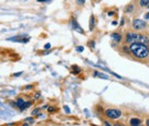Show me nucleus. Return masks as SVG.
<instances>
[{"label": "nucleus", "instance_id": "nucleus-1", "mask_svg": "<svg viewBox=\"0 0 149 126\" xmlns=\"http://www.w3.org/2000/svg\"><path fill=\"white\" fill-rule=\"evenodd\" d=\"M130 53L135 58L140 60H144L149 56V48L147 45H144L140 42H134L131 43L129 47Z\"/></svg>", "mask_w": 149, "mask_h": 126}, {"label": "nucleus", "instance_id": "nucleus-2", "mask_svg": "<svg viewBox=\"0 0 149 126\" xmlns=\"http://www.w3.org/2000/svg\"><path fill=\"white\" fill-rule=\"evenodd\" d=\"M105 115L107 116L110 119H116V118L120 117L121 111L118 109H115V108H109V109L105 110Z\"/></svg>", "mask_w": 149, "mask_h": 126}, {"label": "nucleus", "instance_id": "nucleus-3", "mask_svg": "<svg viewBox=\"0 0 149 126\" xmlns=\"http://www.w3.org/2000/svg\"><path fill=\"white\" fill-rule=\"evenodd\" d=\"M141 34H137L135 32H128L125 36V42L126 43H134V42H139Z\"/></svg>", "mask_w": 149, "mask_h": 126}, {"label": "nucleus", "instance_id": "nucleus-4", "mask_svg": "<svg viewBox=\"0 0 149 126\" xmlns=\"http://www.w3.org/2000/svg\"><path fill=\"white\" fill-rule=\"evenodd\" d=\"M31 104H32L31 101H27V102H26L23 98H17V100H16V106H17L20 110L27 109L29 106H31Z\"/></svg>", "mask_w": 149, "mask_h": 126}, {"label": "nucleus", "instance_id": "nucleus-5", "mask_svg": "<svg viewBox=\"0 0 149 126\" xmlns=\"http://www.w3.org/2000/svg\"><path fill=\"white\" fill-rule=\"evenodd\" d=\"M146 22L141 19H134L133 22H132V27L135 30H142L146 27Z\"/></svg>", "mask_w": 149, "mask_h": 126}, {"label": "nucleus", "instance_id": "nucleus-6", "mask_svg": "<svg viewBox=\"0 0 149 126\" xmlns=\"http://www.w3.org/2000/svg\"><path fill=\"white\" fill-rule=\"evenodd\" d=\"M71 24H72V27H73L74 30H77L79 33H81V34H84V30L80 27V25L78 24V22L76 21V19H72V21H71Z\"/></svg>", "mask_w": 149, "mask_h": 126}, {"label": "nucleus", "instance_id": "nucleus-7", "mask_svg": "<svg viewBox=\"0 0 149 126\" xmlns=\"http://www.w3.org/2000/svg\"><path fill=\"white\" fill-rule=\"evenodd\" d=\"M8 40H9V41H15V42L24 43V42H28V41H29V38L25 39L24 37H21V38H19V37H12V38H9Z\"/></svg>", "mask_w": 149, "mask_h": 126}, {"label": "nucleus", "instance_id": "nucleus-8", "mask_svg": "<svg viewBox=\"0 0 149 126\" xmlns=\"http://www.w3.org/2000/svg\"><path fill=\"white\" fill-rule=\"evenodd\" d=\"M111 39L113 41H115V42H120L121 41V39H122V37H121V35L120 34H118V33H113V34H111Z\"/></svg>", "mask_w": 149, "mask_h": 126}, {"label": "nucleus", "instance_id": "nucleus-9", "mask_svg": "<svg viewBox=\"0 0 149 126\" xmlns=\"http://www.w3.org/2000/svg\"><path fill=\"white\" fill-rule=\"evenodd\" d=\"M139 42L142 43L144 45H148L149 44V38L145 35H140V39H139Z\"/></svg>", "mask_w": 149, "mask_h": 126}, {"label": "nucleus", "instance_id": "nucleus-10", "mask_svg": "<svg viewBox=\"0 0 149 126\" xmlns=\"http://www.w3.org/2000/svg\"><path fill=\"white\" fill-rule=\"evenodd\" d=\"M95 16L92 15L90 18V30L93 31L95 29Z\"/></svg>", "mask_w": 149, "mask_h": 126}, {"label": "nucleus", "instance_id": "nucleus-11", "mask_svg": "<svg viewBox=\"0 0 149 126\" xmlns=\"http://www.w3.org/2000/svg\"><path fill=\"white\" fill-rule=\"evenodd\" d=\"M140 119H138V118H131L130 119V124L131 126H138L140 124Z\"/></svg>", "mask_w": 149, "mask_h": 126}, {"label": "nucleus", "instance_id": "nucleus-12", "mask_svg": "<svg viewBox=\"0 0 149 126\" xmlns=\"http://www.w3.org/2000/svg\"><path fill=\"white\" fill-rule=\"evenodd\" d=\"M93 77H100L102 79H109V77L104 74H102V72H93Z\"/></svg>", "mask_w": 149, "mask_h": 126}, {"label": "nucleus", "instance_id": "nucleus-13", "mask_svg": "<svg viewBox=\"0 0 149 126\" xmlns=\"http://www.w3.org/2000/svg\"><path fill=\"white\" fill-rule=\"evenodd\" d=\"M71 70H72V72H73V74H79V72H81V68L78 66H73L71 68Z\"/></svg>", "mask_w": 149, "mask_h": 126}, {"label": "nucleus", "instance_id": "nucleus-14", "mask_svg": "<svg viewBox=\"0 0 149 126\" xmlns=\"http://www.w3.org/2000/svg\"><path fill=\"white\" fill-rule=\"evenodd\" d=\"M148 3H149V0H139V5H140V7L147 6Z\"/></svg>", "mask_w": 149, "mask_h": 126}, {"label": "nucleus", "instance_id": "nucleus-15", "mask_svg": "<svg viewBox=\"0 0 149 126\" xmlns=\"http://www.w3.org/2000/svg\"><path fill=\"white\" fill-rule=\"evenodd\" d=\"M133 10H134V5H133V4H129V5L126 7L125 12H127V13H131Z\"/></svg>", "mask_w": 149, "mask_h": 126}, {"label": "nucleus", "instance_id": "nucleus-16", "mask_svg": "<svg viewBox=\"0 0 149 126\" xmlns=\"http://www.w3.org/2000/svg\"><path fill=\"white\" fill-rule=\"evenodd\" d=\"M86 3V0H77V4L80 6H83Z\"/></svg>", "mask_w": 149, "mask_h": 126}, {"label": "nucleus", "instance_id": "nucleus-17", "mask_svg": "<svg viewBox=\"0 0 149 126\" xmlns=\"http://www.w3.org/2000/svg\"><path fill=\"white\" fill-rule=\"evenodd\" d=\"M48 111H49V112H54V111H56V107H54V106H49V107H48Z\"/></svg>", "mask_w": 149, "mask_h": 126}, {"label": "nucleus", "instance_id": "nucleus-18", "mask_svg": "<svg viewBox=\"0 0 149 126\" xmlns=\"http://www.w3.org/2000/svg\"><path fill=\"white\" fill-rule=\"evenodd\" d=\"M39 111H40L39 108H36V109H34V110L32 111V115H37V114H39Z\"/></svg>", "mask_w": 149, "mask_h": 126}, {"label": "nucleus", "instance_id": "nucleus-19", "mask_svg": "<svg viewBox=\"0 0 149 126\" xmlns=\"http://www.w3.org/2000/svg\"><path fill=\"white\" fill-rule=\"evenodd\" d=\"M123 48V51L125 53H127V54H129L130 53V50H129V47H126V46H124V47H122Z\"/></svg>", "mask_w": 149, "mask_h": 126}, {"label": "nucleus", "instance_id": "nucleus-20", "mask_svg": "<svg viewBox=\"0 0 149 126\" xmlns=\"http://www.w3.org/2000/svg\"><path fill=\"white\" fill-rule=\"evenodd\" d=\"M88 45H90L91 46V48H92V49H93V48H95V42H93V41H92V42H90V43H88Z\"/></svg>", "mask_w": 149, "mask_h": 126}, {"label": "nucleus", "instance_id": "nucleus-21", "mask_svg": "<svg viewBox=\"0 0 149 126\" xmlns=\"http://www.w3.org/2000/svg\"><path fill=\"white\" fill-rule=\"evenodd\" d=\"M50 48H51V44H46L44 46V49H46V50H49Z\"/></svg>", "mask_w": 149, "mask_h": 126}, {"label": "nucleus", "instance_id": "nucleus-22", "mask_svg": "<svg viewBox=\"0 0 149 126\" xmlns=\"http://www.w3.org/2000/svg\"><path fill=\"white\" fill-rule=\"evenodd\" d=\"M77 51H78V52H83L84 48L81 47H81H77Z\"/></svg>", "mask_w": 149, "mask_h": 126}, {"label": "nucleus", "instance_id": "nucleus-23", "mask_svg": "<svg viewBox=\"0 0 149 126\" xmlns=\"http://www.w3.org/2000/svg\"><path fill=\"white\" fill-rule=\"evenodd\" d=\"M65 109H66V112L67 113H70V109H69L68 106H65Z\"/></svg>", "mask_w": 149, "mask_h": 126}, {"label": "nucleus", "instance_id": "nucleus-24", "mask_svg": "<svg viewBox=\"0 0 149 126\" xmlns=\"http://www.w3.org/2000/svg\"><path fill=\"white\" fill-rule=\"evenodd\" d=\"M144 18H145V19H149V13H146L145 16H144Z\"/></svg>", "mask_w": 149, "mask_h": 126}, {"label": "nucleus", "instance_id": "nucleus-25", "mask_svg": "<svg viewBox=\"0 0 149 126\" xmlns=\"http://www.w3.org/2000/svg\"><path fill=\"white\" fill-rule=\"evenodd\" d=\"M39 96H40V93H37L35 94V98H38Z\"/></svg>", "mask_w": 149, "mask_h": 126}, {"label": "nucleus", "instance_id": "nucleus-26", "mask_svg": "<svg viewBox=\"0 0 149 126\" xmlns=\"http://www.w3.org/2000/svg\"><path fill=\"white\" fill-rule=\"evenodd\" d=\"M26 121H32L33 122L34 120H33V118H26Z\"/></svg>", "mask_w": 149, "mask_h": 126}, {"label": "nucleus", "instance_id": "nucleus-27", "mask_svg": "<svg viewBox=\"0 0 149 126\" xmlns=\"http://www.w3.org/2000/svg\"><path fill=\"white\" fill-rule=\"evenodd\" d=\"M22 72H18V74H14V77H19Z\"/></svg>", "mask_w": 149, "mask_h": 126}, {"label": "nucleus", "instance_id": "nucleus-28", "mask_svg": "<svg viewBox=\"0 0 149 126\" xmlns=\"http://www.w3.org/2000/svg\"><path fill=\"white\" fill-rule=\"evenodd\" d=\"M32 88H33V86H26V89H30Z\"/></svg>", "mask_w": 149, "mask_h": 126}, {"label": "nucleus", "instance_id": "nucleus-29", "mask_svg": "<svg viewBox=\"0 0 149 126\" xmlns=\"http://www.w3.org/2000/svg\"><path fill=\"white\" fill-rule=\"evenodd\" d=\"M113 14H114L113 12H109V16H110V17H111L112 15H113Z\"/></svg>", "mask_w": 149, "mask_h": 126}, {"label": "nucleus", "instance_id": "nucleus-30", "mask_svg": "<svg viewBox=\"0 0 149 126\" xmlns=\"http://www.w3.org/2000/svg\"><path fill=\"white\" fill-rule=\"evenodd\" d=\"M123 24H124V19L122 18L121 19V22H120V25H123Z\"/></svg>", "mask_w": 149, "mask_h": 126}, {"label": "nucleus", "instance_id": "nucleus-31", "mask_svg": "<svg viewBox=\"0 0 149 126\" xmlns=\"http://www.w3.org/2000/svg\"><path fill=\"white\" fill-rule=\"evenodd\" d=\"M104 124H105V125H107V126H111V125H110V124H109V122H107V121H105V122H104Z\"/></svg>", "mask_w": 149, "mask_h": 126}, {"label": "nucleus", "instance_id": "nucleus-32", "mask_svg": "<svg viewBox=\"0 0 149 126\" xmlns=\"http://www.w3.org/2000/svg\"><path fill=\"white\" fill-rule=\"evenodd\" d=\"M114 126H124V125H122V124H119V123H116Z\"/></svg>", "mask_w": 149, "mask_h": 126}, {"label": "nucleus", "instance_id": "nucleus-33", "mask_svg": "<svg viewBox=\"0 0 149 126\" xmlns=\"http://www.w3.org/2000/svg\"><path fill=\"white\" fill-rule=\"evenodd\" d=\"M39 2H45V1H49V0H38Z\"/></svg>", "mask_w": 149, "mask_h": 126}, {"label": "nucleus", "instance_id": "nucleus-34", "mask_svg": "<svg viewBox=\"0 0 149 126\" xmlns=\"http://www.w3.org/2000/svg\"><path fill=\"white\" fill-rule=\"evenodd\" d=\"M146 125H147V126H149V119H148L147 121H146Z\"/></svg>", "mask_w": 149, "mask_h": 126}, {"label": "nucleus", "instance_id": "nucleus-35", "mask_svg": "<svg viewBox=\"0 0 149 126\" xmlns=\"http://www.w3.org/2000/svg\"><path fill=\"white\" fill-rule=\"evenodd\" d=\"M112 24H113V25L115 26V25H117V23L116 22H115V21H113V22H112Z\"/></svg>", "mask_w": 149, "mask_h": 126}, {"label": "nucleus", "instance_id": "nucleus-36", "mask_svg": "<svg viewBox=\"0 0 149 126\" xmlns=\"http://www.w3.org/2000/svg\"><path fill=\"white\" fill-rule=\"evenodd\" d=\"M23 126H29V124H27V123H25V124H23Z\"/></svg>", "mask_w": 149, "mask_h": 126}, {"label": "nucleus", "instance_id": "nucleus-37", "mask_svg": "<svg viewBox=\"0 0 149 126\" xmlns=\"http://www.w3.org/2000/svg\"><path fill=\"white\" fill-rule=\"evenodd\" d=\"M147 8H148V9H149V3H148V4H147Z\"/></svg>", "mask_w": 149, "mask_h": 126}, {"label": "nucleus", "instance_id": "nucleus-38", "mask_svg": "<svg viewBox=\"0 0 149 126\" xmlns=\"http://www.w3.org/2000/svg\"><path fill=\"white\" fill-rule=\"evenodd\" d=\"M148 57H149V56H148Z\"/></svg>", "mask_w": 149, "mask_h": 126}]
</instances>
